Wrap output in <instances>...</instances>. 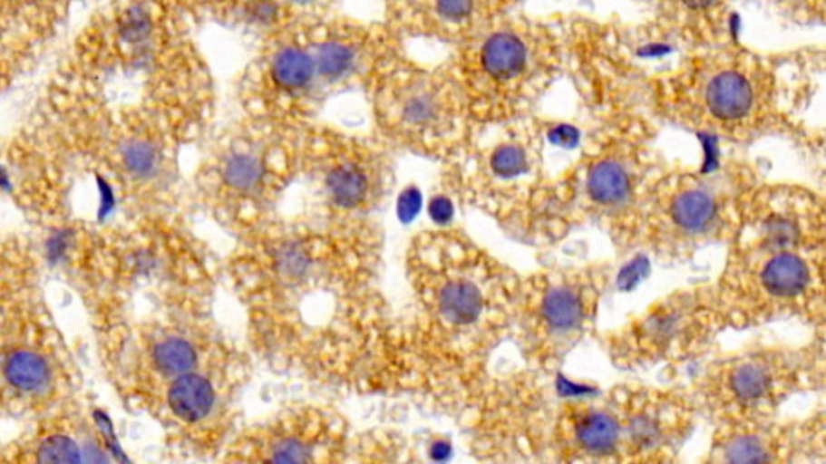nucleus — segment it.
<instances>
[{"instance_id": "obj_4", "label": "nucleus", "mask_w": 826, "mask_h": 464, "mask_svg": "<svg viewBox=\"0 0 826 464\" xmlns=\"http://www.w3.org/2000/svg\"><path fill=\"white\" fill-rule=\"evenodd\" d=\"M376 76L378 124L401 150L451 161L480 130L446 62L420 63L403 52Z\"/></svg>"}, {"instance_id": "obj_18", "label": "nucleus", "mask_w": 826, "mask_h": 464, "mask_svg": "<svg viewBox=\"0 0 826 464\" xmlns=\"http://www.w3.org/2000/svg\"><path fill=\"white\" fill-rule=\"evenodd\" d=\"M121 160H123L126 169L132 176L142 179V178H149L151 174H154L159 157H157L154 145L151 142L134 139L123 145Z\"/></svg>"}, {"instance_id": "obj_10", "label": "nucleus", "mask_w": 826, "mask_h": 464, "mask_svg": "<svg viewBox=\"0 0 826 464\" xmlns=\"http://www.w3.org/2000/svg\"><path fill=\"white\" fill-rule=\"evenodd\" d=\"M202 348L196 335L180 329H161L146 335L142 370L169 387L175 379L198 371Z\"/></svg>"}, {"instance_id": "obj_22", "label": "nucleus", "mask_w": 826, "mask_h": 464, "mask_svg": "<svg viewBox=\"0 0 826 464\" xmlns=\"http://www.w3.org/2000/svg\"><path fill=\"white\" fill-rule=\"evenodd\" d=\"M521 2H523V0H502V4H504L505 7L509 8V10H513V8L517 7Z\"/></svg>"}, {"instance_id": "obj_2", "label": "nucleus", "mask_w": 826, "mask_h": 464, "mask_svg": "<svg viewBox=\"0 0 826 464\" xmlns=\"http://www.w3.org/2000/svg\"><path fill=\"white\" fill-rule=\"evenodd\" d=\"M573 20L507 10L451 49L444 60L478 128L531 116L570 70Z\"/></svg>"}, {"instance_id": "obj_21", "label": "nucleus", "mask_w": 826, "mask_h": 464, "mask_svg": "<svg viewBox=\"0 0 826 464\" xmlns=\"http://www.w3.org/2000/svg\"><path fill=\"white\" fill-rule=\"evenodd\" d=\"M680 2L685 7L691 8V10H702V8H709L715 0H680Z\"/></svg>"}, {"instance_id": "obj_13", "label": "nucleus", "mask_w": 826, "mask_h": 464, "mask_svg": "<svg viewBox=\"0 0 826 464\" xmlns=\"http://www.w3.org/2000/svg\"><path fill=\"white\" fill-rule=\"evenodd\" d=\"M704 103L714 118L722 121H738L746 118L753 110V86L739 72H720L705 86Z\"/></svg>"}, {"instance_id": "obj_9", "label": "nucleus", "mask_w": 826, "mask_h": 464, "mask_svg": "<svg viewBox=\"0 0 826 464\" xmlns=\"http://www.w3.org/2000/svg\"><path fill=\"white\" fill-rule=\"evenodd\" d=\"M4 342V387L7 400L20 405H47L59 381V362L53 350L37 339Z\"/></svg>"}, {"instance_id": "obj_3", "label": "nucleus", "mask_w": 826, "mask_h": 464, "mask_svg": "<svg viewBox=\"0 0 826 464\" xmlns=\"http://www.w3.org/2000/svg\"><path fill=\"white\" fill-rule=\"evenodd\" d=\"M641 126L617 111L586 140L567 173L552 182L536 223L544 226L596 221L620 239L633 237L651 194Z\"/></svg>"}, {"instance_id": "obj_1", "label": "nucleus", "mask_w": 826, "mask_h": 464, "mask_svg": "<svg viewBox=\"0 0 826 464\" xmlns=\"http://www.w3.org/2000/svg\"><path fill=\"white\" fill-rule=\"evenodd\" d=\"M415 314L405 345L420 368L465 382L512 329L517 279L455 231H426L410 248Z\"/></svg>"}, {"instance_id": "obj_8", "label": "nucleus", "mask_w": 826, "mask_h": 464, "mask_svg": "<svg viewBox=\"0 0 826 464\" xmlns=\"http://www.w3.org/2000/svg\"><path fill=\"white\" fill-rule=\"evenodd\" d=\"M389 26L403 41L446 44L449 51L507 12L502 0H388Z\"/></svg>"}, {"instance_id": "obj_16", "label": "nucleus", "mask_w": 826, "mask_h": 464, "mask_svg": "<svg viewBox=\"0 0 826 464\" xmlns=\"http://www.w3.org/2000/svg\"><path fill=\"white\" fill-rule=\"evenodd\" d=\"M28 459L41 463H78L83 461V450L76 439L62 429H47L31 443Z\"/></svg>"}, {"instance_id": "obj_19", "label": "nucleus", "mask_w": 826, "mask_h": 464, "mask_svg": "<svg viewBox=\"0 0 826 464\" xmlns=\"http://www.w3.org/2000/svg\"><path fill=\"white\" fill-rule=\"evenodd\" d=\"M728 461L739 463H753V461H767L768 451L765 442L755 435H741L738 439H732L726 449Z\"/></svg>"}, {"instance_id": "obj_14", "label": "nucleus", "mask_w": 826, "mask_h": 464, "mask_svg": "<svg viewBox=\"0 0 826 464\" xmlns=\"http://www.w3.org/2000/svg\"><path fill=\"white\" fill-rule=\"evenodd\" d=\"M726 387L739 403H755L772 391L773 376L761 362H738L726 377Z\"/></svg>"}, {"instance_id": "obj_20", "label": "nucleus", "mask_w": 826, "mask_h": 464, "mask_svg": "<svg viewBox=\"0 0 826 464\" xmlns=\"http://www.w3.org/2000/svg\"><path fill=\"white\" fill-rule=\"evenodd\" d=\"M151 33V20L141 8H131L120 23V34L126 43H141Z\"/></svg>"}, {"instance_id": "obj_5", "label": "nucleus", "mask_w": 826, "mask_h": 464, "mask_svg": "<svg viewBox=\"0 0 826 464\" xmlns=\"http://www.w3.org/2000/svg\"><path fill=\"white\" fill-rule=\"evenodd\" d=\"M491 138L478 132L457 159L447 161V182L457 196L499 219H528L534 225L542 200L556 179L546 178L548 124L527 116L490 126Z\"/></svg>"}, {"instance_id": "obj_6", "label": "nucleus", "mask_w": 826, "mask_h": 464, "mask_svg": "<svg viewBox=\"0 0 826 464\" xmlns=\"http://www.w3.org/2000/svg\"><path fill=\"white\" fill-rule=\"evenodd\" d=\"M607 269L565 266L517 281L512 329L521 353L539 370H554L596 321Z\"/></svg>"}, {"instance_id": "obj_15", "label": "nucleus", "mask_w": 826, "mask_h": 464, "mask_svg": "<svg viewBox=\"0 0 826 464\" xmlns=\"http://www.w3.org/2000/svg\"><path fill=\"white\" fill-rule=\"evenodd\" d=\"M364 47L335 39L320 44L315 55L316 72L329 81L347 78L359 66L360 55L365 53Z\"/></svg>"}, {"instance_id": "obj_7", "label": "nucleus", "mask_w": 826, "mask_h": 464, "mask_svg": "<svg viewBox=\"0 0 826 464\" xmlns=\"http://www.w3.org/2000/svg\"><path fill=\"white\" fill-rule=\"evenodd\" d=\"M344 451L341 424L322 411L306 410L289 414L257 434L244 437L231 450V459L307 463L333 461Z\"/></svg>"}, {"instance_id": "obj_11", "label": "nucleus", "mask_w": 826, "mask_h": 464, "mask_svg": "<svg viewBox=\"0 0 826 464\" xmlns=\"http://www.w3.org/2000/svg\"><path fill=\"white\" fill-rule=\"evenodd\" d=\"M219 391L212 377L202 371L178 377L165 389V410L178 426H205L219 408Z\"/></svg>"}, {"instance_id": "obj_17", "label": "nucleus", "mask_w": 826, "mask_h": 464, "mask_svg": "<svg viewBox=\"0 0 826 464\" xmlns=\"http://www.w3.org/2000/svg\"><path fill=\"white\" fill-rule=\"evenodd\" d=\"M315 72V58L310 57L307 52L296 47L279 52L271 65V74L275 82L279 87L291 91L307 86L314 78Z\"/></svg>"}, {"instance_id": "obj_12", "label": "nucleus", "mask_w": 826, "mask_h": 464, "mask_svg": "<svg viewBox=\"0 0 826 464\" xmlns=\"http://www.w3.org/2000/svg\"><path fill=\"white\" fill-rule=\"evenodd\" d=\"M759 284L767 297L792 300L804 295L811 284V268L796 250L773 252L762 263Z\"/></svg>"}]
</instances>
